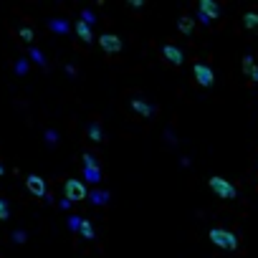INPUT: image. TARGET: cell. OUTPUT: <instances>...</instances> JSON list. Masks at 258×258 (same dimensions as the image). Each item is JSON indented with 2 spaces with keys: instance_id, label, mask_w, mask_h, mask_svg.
<instances>
[{
  "instance_id": "16",
  "label": "cell",
  "mask_w": 258,
  "mask_h": 258,
  "mask_svg": "<svg viewBox=\"0 0 258 258\" xmlns=\"http://www.w3.org/2000/svg\"><path fill=\"white\" fill-rule=\"evenodd\" d=\"M89 139L91 142H104V129H101L99 122H91L89 124Z\"/></svg>"
},
{
  "instance_id": "3",
  "label": "cell",
  "mask_w": 258,
  "mask_h": 258,
  "mask_svg": "<svg viewBox=\"0 0 258 258\" xmlns=\"http://www.w3.org/2000/svg\"><path fill=\"white\" fill-rule=\"evenodd\" d=\"M63 195H66L71 203H81V200H86V198H89V190H86L84 180H79V177H71V180H66V182H63Z\"/></svg>"
},
{
  "instance_id": "5",
  "label": "cell",
  "mask_w": 258,
  "mask_h": 258,
  "mask_svg": "<svg viewBox=\"0 0 258 258\" xmlns=\"http://www.w3.org/2000/svg\"><path fill=\"white\" fill-rule=\"evenodd\" d=\"M192 74H195V81L203 86V89H210L215 84V74L208 63H195V66H192Z\"/></svg>"
},
{
  "instance_id": "12",
  "label": "cell",
  "mask_w": 258,
  "mask_h": 258,
  "mask_svg": "<svg viewBox=\"0 0 258 258\" xmlns=\"http://www.w3.org/2000/svg\"><path fill=\"white\" fill-rule=\"evenodd\" d=\"M243 71L251 76L253 84H258V66L253 63V56H243Z\"/></svg>"
},
{
  "instance_id": "27",
  "label": "cell",
  "mask_w": 258,
  "mask_h": 258,
  "mask_svg": "<svg viewBox=\"0 0 258 258\" xmlns=\"http://www.w3.org/2000/svg\"><path fill=\"white\" fill-rule=\"evenodd\" d=\"M8 218H10V208L3 198H0V220H8Z\"/></svg>"
},
{
  "instance_id": "8",
  "label": "cell",
  "mask_w": 258,
  "mask_h": 258,
  "mask_svg": "<svg viewBox=\"0 0 258 258\" xmlns=\"http://www.w3.org/2000/svg\"><path fill=\"white\" fill-rule=\"evenodd\" d=\"M198 10H200V15H205L208 20H215V18H220V5L215 3V0H200Z\"/></svg>"
},
{
  "instance_id": "10",
  "label": "cell",
  "mask_w": 258,
  "mask_h": 258,
  "mask_svg": "<svg viewBox=\"0 0 258 258\" xmlns=\"http://www.w3.org/2000/svg\"><path fill=\"white\" fill-rule=\"evenodd\" d=\"M48 28H51L56 36H66V33L71 31V26H69L66 18H51V20H48Z\"/></svg>"
},
{
  "instance_id": "17",
  "label": "cell",
  "mask_w": 258,
  "mask_h": 258,
  "mask_svg": "<svg viewBox=\"0 0 258 258\" xmlns=\"http://www.w3.org/2000/svg\"><path fill=\"white\" fill-rule=\"evenodd\" d=\"M177 28H180L185 36H190V33H192V28H195V20H192L190 15H180V20H177Z\"/></svg>"
},
{
  "instance_id": "28",
  "label": "cell",
  "mask_w": 258,
  "mask_h": 258,
  "mask_svg": "<svg viewBox=\"0 0 258 258\" xmlns=\"http://www.w3.org/2000/svg\"><path fill=\"white\" fill-rule=\"evenodd\" d=\"M71 205H74V203H71L69 198H61V200H58V208H61V210H71Z\"/></svg>"
},
{
  "instance_id": "26",
  "label": "cell",
  "mask_w": 258,
  "mask_h": 258,
  "mask_svg": "<svg viewBox=\"0 0 258 258\" xmlns=\"http://www.w3.org/2000/svg\"><path fill=\"white\" fill-rule=\"evenodd\" d=\"M84 167H101V165H99V160H96L91 152H86V155H84Z\"/></svg>"
},
{
  "instance_id": "13",
  "label": "cell",
  "mask_w": 258,
  "mask_h": 258,
  "mask_svg": "<svg viewBox=\"0 0 258 258\" xmlns=\"http://www.w3.org/2000/svg\"><path fill=\"white\" fill-rule=\"evenodd\" d=\"M84 180L86 182H94V185H99L101 182V167H84Z\"/></svg>"
},
{
  "instance_id": "18",
  "label": "cell",
  "mask_w": 258,
  "mask_h": 258,
  "mask_svg": "<svg viewBox=\"0 0 258 258\" xmlns=\"http://www.w3.org/2000/svg\"><path fill=\"white\" fill-rule=\"evenodd\" d=\"M28 66H31V58H26V56H20L18 61H15V76H28Z\"/></svg>"
},
{
  "instance_id": "30",
  "label": "cell",
  "mask_w": 258,
  "mask_h": 258,
  "mask_svg": "<svg viewBox=\"0 0 258 258\" xmlns=\"http://www.w3.org/2000/svg\"><path fill=\"white\" fill-rule=\"evenodd\" d=\"M66 74H69V76H76V69L71 66V63H69V66H66Z\"/></svg>"
},
{
  "instance_id": "24",
  "label": "cell",
  "mask_w": 258,
  "mask_h": 258,
  "mask_svg": "<svg viewBox=\"0 0 258 258\" xmlns=\"http://www.w3.org/2000/svg\"><path fill=\"white\" fill-rule=\"evenodd\" d=\"M46 144L48 147H56L58 144V132H56V129H46Z\"/></svg>"
},
{
  "instance_id": "22",
  "label": "cell",
  "mask_w": 258,
  "mask_h": 258,
  "mask_svg": "<svg viewBox=\"0 0 258 258\" xmlns=\"http://www.w3.org/2000/svg\"><path fill=\"white\" fill-rule=\"evenodd\" d=\"M18 36H20V41H26V43H33V28H28V26H23V28H20L18 31Z\"/></svg>"
},
{
  "instance_id": "20",
  "label": "cell",
  "mask_w": 258,
  "mask_h": 258,
  "mask_svg": "<svg viewBox=\"0 0 258 258\" xmlns=\"http://www.w3.org/2000/svg\"><path fill=\"white\" fill-rule=\"evenodd\" d=\"M79 233H81V238L91 241V238H94V225H91V220H86V218H84V223H81V230H79Z\"/></svg>"
},
{
  "instance_id": "11",
  "label": "cell",
  "mask_w": 258,
  "mask_h": 258,
  "mask_svg": "<svg viewBox=\"0 0 258 258\" xmlns=\"http://www.w3.org/2000/svg\"><path fill=\"white\" fill-rule=\"evenodd\" d=\"M74 31H76V36H79V38H81L84 43H91V41H94V33H91V26H86V23H84V20H81V18L76 20V26H74Z\"/></svg>"
},
{
  "instance_id": "15",
  "label": "cell",
  "mask_w": 258,
  "mask_h": 258,
  "mask_svg": "<svg viewBox=\"0 0 258 258\" xmlns=\"http://www.w3.org/2000/svg\"><path fill=\"white\" fill-rule=\"evenodd\" d=\"M243 28L251 31V33H258V13L248 10V13L243 15Z\"/></svg>"
},
{
  "instance_id": "7",
  "label": "cell",
  "mask_w": 258,
  "mask_h": 258,
  "mask_svg": "<svg viewBox=\"0 0 258 258\" xmlns=\"http://www.w3.org/2000/svg\"><path fill=\"white\" fill-rule=\"evenodd\" d=\"M162 56L172 63V66H182V61H185V53L177 46H172V43H165L162 46Z\"/></svg>"
},
{
  "instance_id": "19",
  "label": "cell",
  "mask_w": 258,
  "mask_h": 258,
  "mask_svg": "<svg viewBox=\"0 0 258 258\" xmlns=\"http://www.w3.org/2000/svg\"><path fill=\"white\" fill-rule=\"evenodd\" d=\"M28 58H31L33 63H38L41 69H46V66H48V61H46V56H43L41 48H31V51H28Z\"/></svg>"
},
{
  "instance_id": "1",
  "label": "cell",
  "mask_w": 258,
  "mask_h": 258,
  "mask_svg": "<svg viewBox=\"0 0 258 258\" xmlns=\"http://www.w3.org/2000/svg\"><path fill=\"white\" fill-rule=\"evenodd\" d=\"M208 238L213 246H218L223 251H235L238 248V235H235L233 230H225V228H210Z\"/></svg>"
},
{
  "instance_id": "9",
  "label": "cell",
  "mask_w": 258,
  "mask_h": 258,
  "mask_svg": "<svg viewBox=\"0 0 258 258\" xmlns=\"http://www.w3.org/2000/svg\"><path fill=\"white\" fill-rule=\"evenodd\" d=\"M132 109H134L142 119H152V117H155V106L149 104V101H144V99H132Z\"/></svg>"
},
{
  "instance_id": "31",
  "label": "cell",
  "mask_w": 258,
  "mask_h": 258,
  "mask_svg": "<svg viewBox=\"0 0 258 258\" xmlns=\"http://www.w3.org/2000/svg\"><path fill=\"white\" fill-rule=\"evenodd\" d=\"M0 175H5V167L3 165H0Z\"/></svg>"
},
{
  "instance_id": "29",
  "label": "cell",
  "mask_w": 258,
  "mask_h": 258,
  "mask_svg": "<svg viewBox=\"0 0 258 258\" xmlns=\"http://www.w3.org/2000/svg\"><path fill=\"white\" fill-rule=\"evenodd\" d=\"M129 8H144V0H129Z\"/></svg>"
},
{
  "instance_id": "2",
  "label": "cell",
  "mask_w": 258,
  "mask_h": 258,
  "mask_svg": "<svg viewBox=\"0 0 258 258\" xmlns=\"http://www.w3.org/2000/svg\"><path fill=\"white\" fill-rule=\"evenodd\" d=\"M208 187L213 190V195H218L223 200H235V198H238V187H235L230 180L220 177V175H213L208 180Z\"/></svg>"
},
{
  "instance_id": "21",
  "label": "cell",
  "mask_w": 258,
  "mask_h": 258,
  "mask_svg": "<svg viewBox=\"0 0 258 258\" xmlns=\"http://www.w3.org/2000/svg\"><path fill=\"white\" fill-rule=\"evenodd\" d=\"M81 223H84V218H79V215H69V230L71 233H79L81 230Z\"/></svg>"
},
{
  "instance_id": "4",
  "label": "cell",
  "mask_w": 258,
  "mask_h": 258,
  "mask_svg": "<svg viewBox=\"0 0 258 258\" xmlns=\"http://www.w3.org/2000/svg\"><path fill=\"white\" fill-rule=\"evenodd\" d=\"M122 46H124V43H122V38L117 36V33H101L99 36V48L104 51V53H119L122 51Z\"/></svg>"
},
{
  "instance_id": "25",
  "label": "cell",
  "mask_w": 258,
  "mask_h": 258,
  "mask_svg": "<svg viewBox=\"0 0 258 258\" xmlns=\"http://www.w3.org/2000/svg\"><path fill=\"white\" fill-rule=\"evenodd\" d=\"M81 20H84L86 26H94V23H96V15H94L89 8H86V10H81Z\"/></svg>"
},
{
  "instance_id": "6",
  "label": "cell",
  "mask_w": 258,
  "mask_h": 258,
  "mask_svg": "<svg viewBox=\"0 0 258 258\" xmlns=\"http://www.w3.org/2000/svg\"><path fill=\"white\" fill-rule=\"evenodd\" d=\"M26 187H28V192H31V195H36V198H48L46 180H43V177H38V175H28V177H26Z\"/></svg>"
},
{
  "instance_id": "14",
  "label": "cell",
  "mask_w": 258,
  "mask_h": 258,
  "mask_svg": "<svg viewBox=\"0 0 258 258\" xmlns=\"http://www.w3.org/2000/svg\"><path fill=\"white\" fill-rule=\"evenodd\" d=\"M89 203L91 205H106V203H109V192H106V190H94V192H89Z\"/></svg>"
},
{
  "instance_id": "23",
  "label": "cell",
  "mask_w": 258,
  "mask_h": 258,
  "mask_svg": "<svg viewBox=\"0 0 258 258\" xmlns=\"http://www.w3.org/2000/svg\"><path fill=\"white\" fill-rule=\"evenodd\" d=\"M26 241H28V233L26 230H13V243L15 246H23Z\"/></svg>"
}]
</instances>
